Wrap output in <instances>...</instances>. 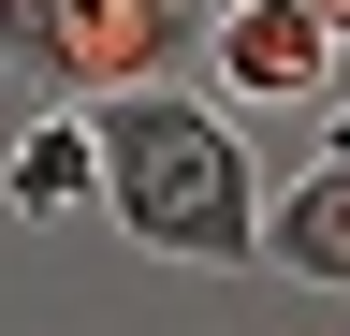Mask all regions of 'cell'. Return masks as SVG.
Masks as SVG:
<instances>
[{
  "mask_svg": "<svg viewBox=\"0 0 350 336\" xmlns=\"http://www.w3.org/2000/svg\"><path fill=\"white\" fill-rule=\"evenodd\" d=\"M0 190H15V220H73V205H103V132H88V117H29Z\"/></svg>",
  "mask_w": 350,
  "mask_h": 336,
  "instance_id": "cell-5",
  "label": "cell"
},
{
  "mask_svg": "<svg viewBox=\"0 0 350 336\" xmlns=\"http://www.w3.org/2000/svg\"><path fill=\"white\" fill-rule=\"evenodd\" d=\"M306 15H321V29H336V44H350V0H306Z\"/></svg>",
  "mask_w": 350,
  "mask_h": 336,
  "instance_id": "cell-6",
  "label": "cell"
},
{
  "mask_svg": "<svg viewBox=\"0 0 350 336\" xmlns=\"http://www.w3.org/2000/svg\"><path fill=\"white\" fill-rule=\"evenodd\" d=\"M204 44H219V0H0V88H44V117L190 88Z\"/></svg>",
  "mask_w": 350,
  "mask_h": 336,
  "instance_id": "cell-2",
  "label": "cell"
},
{
  "mask_svg": "<svg viewBox=\"0 0 350 336\" xmlns=\"http://www.w3.org/2000/svg\"><path fill=\"white\" fill-rule=\"evenodd\" d=\"M336 146H350V103H336Z\"/></svg>",
  "mask_w": 350,
  "mask_h": 336,
  "instance_id": "cell-7",
  "label": "cell"
},
{
  "mask_svg": "<svg viewBox=\"0 0 350 336\" xmlns=\"http://www.w3.org/2000/svg\"><path fill=\"white\" fill-rule=\"evenodd\" d=\"M262 263L306 292H350V146H321L306 176L262 190Z\"/></svg>",
  "mask_w": 350,
  "mask_h": 336,
  "instance_id": "cell-4",
  "label": "cell"
},
{
  "mask_svg": "<svg viewBox=\"0 0 350 336\" xmlns=\"http://www.w3.org/2000/svg\"><path fill=\"white\" fill-rule=\"evenodd\" d=\"M204 73L234 103H292V117H321V103H350V44L306 0H219V44H204Z\"/></svg>",
  "mask_w": 350,
  "mask_h": 336,
  "instance_id": "cell-3",
  "label": "cell"
},
{
  "mask_svg": "<svg viewBox=\"0 0 350 336\" xmlns=\"http://www.w3.org/2000/svg\"><path fill=\"white\" fill-rule=\"evenodd\" d=\"M103 220L161 263H262V161L234 132V103L204 88H146V103H103Z\"/></svg>",
  "mask_w": 350,
  "mask_h": 336,
  "instance_id": "cell-1",
  "label": "cell"
}]
</instances>
